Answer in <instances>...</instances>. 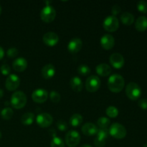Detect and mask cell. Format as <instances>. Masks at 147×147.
<instances>
[{"mask_svg": "<svg viewBox=\"0 0 147 147\" xmlns=\"http://www.w3.org/2000/svg\"><path fill=\"white\" fill-rule=\"evenodd\" d=\"M60 98H61V96L58 92L55 91V90H53V91L50 92V99L53 103H58L60 102Z\"/></svg>", "mask_w": 147, "mask_h": 147, "instance_id": "4dcf8cb0", "label": "cell"}, {"mask_svg": "<svg viewBox=\"0 0 147 147\" xmlns=\"http://www.w3.org/2000/svg\"><path fill=\"white\" fill-rule=\"evenodd\" d=\"M70 85L71 88L75 92H80L83 88V83L79 77H73L70 79Z\"/></svg>", "mask_w": 147, "mask_h": 147, "instance_id": "44dd1931", "label": "cell"}, {"mask_svg": "<svg viewBox=\"0 0 147 147\" xmlns=\"http://www.w3.org/2000/svg\"><path fill=\"white\" fill-rule=\"evenodd\" d=\"M42 41L47 46L54 47L58 43L59 37L56 33L53 32H49L45 33L42 37Z\"/></svg>", "mask_w": 147, "mask_h": 147, "instance_id": "5bb4252c", "label": "cell"}, {"mask_svg": "<svg viewBox=\"0 0 147 147\" xmlns=\"http://www.w3.org/2000/svg\"><path fill=\"white\" fill-rule=\"evenodd\" d=\"M50 147H65V143L63 139L55 136L50 142Z\"/></svg>", "mask_w": 147, "mask_h": 147, "instance_id": "f1b7e54d", "label": "cell"}, {"mask_svg": "<svg viewBox=\"0 0 147 147\" xmlns=\"http://www.w3.org/2000/svg\"><path fill=\"white\" fill-rule=\"evenodd\" d=\"M1 132H0V139H1Z\"/></svg>", "mask_w": 147, "mask_h": 147, "instance_id": "7bdbcfd3", "label": "cell"}, {"mask_svg": "<svg viewBox=\"0 0 147 147\" xmlns=\"http://www.w3.org/2000/svg\"><path fill=\"white\" fill-rule=\"evenodd\" d=\"M37 125L41 128H47L52 125L53 119L50 114L47 113H40L36 118Z\"/></svg>", "mask_w": 147, "mask_h": 147, "instance_id": "30bf717a", "label": "cell"}, {"mask_svg": "<svg viewBox=\"0 0 147 147\" xmlns=\"http://www.w3.org/2000/svg\"><path fill=\"white\" fill-rule=\"evenodd\" d=\"M126 94L129 99L136 100L140 98L142 95V89L136 83H129L126 87Z\"/></svg>", "mask_w": 147, "mask_h": 147, "instance_id": "3957f363", "label": "cell"}, {"mask_svg": "<svg viewBox=\"0 0 147 147\" xmlns=\"http://www.w3.org/2000/svg\"><path fill=\"white\" fill-rule=\"evenodd\" d=\"M1 14V6H0V14Z\"/></svg>", "mask_w": 147, "mask_h": 147, "instance_id": "b9f144b4", "label": "cell"}, {"mask_svg": "<svg viewBox=\"0 0 147 147\" xmlns=\"http://www.w3.org/2000/svg\"><path fill=\"white\" fill-rule=\"evenodd\" d=\"M34 116L32 113H25L23 114V116L21 118V122L22 124L25 125V126H30V125L32 124L34 122Z\"/></svg>", "mask_w": 147, "mask_h": 147, "instance_id": "d4e9b609", "label": "cell"}, {"mask_svg": "<svg viewBox=\"0 0 147 147\" xmlns=\"http://www.w3.org/2000/svg\"><path fill=\"white\" fill-rule=\"evenodd\" d=\"M0 71H1V74L3 76H9L10 72H11V69L9 65L7 64H3L0 67Z\"/></svg>", "mask_w": 147, "mask_h": 147, "instance_id": "836d02e7", "label": "cell"}, {"mask_svg": "<svg viewBox=\"0 0 147 147\" xmlns=\"http://www.w3.org/2000/svg\"><path fill=\"white\" fill-rule=\"evenodd\" d=\"M20 85V78L15 74L8 76L5 82V87L9 91L17 90Z\"/></svg>", "mask_w": 147, "mask_h": 147, "instance_id": "8fae6325", "label": "cell"}, {"mask_svg": "<svg viewBox=\"0 0 147 147\" xmlns=\"http://www.w3.org/2000/svg\"><path fill=\"white\" fill-rule=\"evenodd\" d=\"M109 60H110V63L111 64V65L116 69H121L124 65V57L120 53H113L110 56Z\"/></svg>", "mask_w": 147, "mask_h": 147, "instance_id": "4fadbf2b", "label": "cell"}, {"mask_svg": "<svg viewBox=\"0 0 147 147\" xmlns=\"http://www.w3.org/2000/svg\"><path fill=\"white\" fill-rule=\"evenodd\" d=\"M109 129H100L96 134V137L94 140V144L96 147H104L106 145V140L109 137Z\"/></svg>", "mask_w": 147, "mask_h": 147, "instance_id": "9c48e42d", "label": "cell"}, {"mask_svg": "<svg viewBox=\"0 0 147 147\" xmlns=\"http://www.w3.org/2000/svg\"><path fill=\"white\" fill-rule=\"evenodd\" d=\"M82 132L86 136H94L97 134L98 129V127L93 123H86L81 129Z\"/></svg>", "mask_w": 147, "mask_h": 147, "instance_id": "ac0fdd59", "label": "cell"}, {"mask_svg": "<svg viewBox=\"0 0 147 147\" xmlns=\"http://www.w3.org/2000/svg\"><path fill=\"white\" fill-rule=\"evenodd\" d=\"M135 27L139 32H144L147 29V18L144 16H141L136 20Z\"/></svg>", "mask_w": 147, "mask_h": 147, "instance_id": "7402d4cb", "label": "cell"}, {"mask_svg": "<svg viewBox=\"0 0 147 147\" xmlns=\"http://www.w3.org/2000/svg\"><path fill=\"white\" fill-rule=\"evenodd\" d=\"M109 134L116 139H122L126 136V129L119 123H114L109 129Z\"/></svg>", "mask_w": 147, "mask_h": 147, "instance_id": "277c9868", "label": "cell"}, {"mask_svg": "<svg viewBox=\"0 0 147 147\" xmlns=\"http://www.w3.org/2000/svg\"><path fill=\"white\" fill-rule=\"evenodd\" d=\"M3 96H4V91H3V90L0 89V99L3 97Z\"/></svg>", "mask_w": 147, "mask_h": 147, "instance_id": "f35d334b", "label": "cell"}, {"mask_svg": "<svg viewBox=\"0 0 147 147\" xmlns=\"http://www.w3.org/2000/svg\"><path fill=\"white\" fill-rule=\"evenodd\" d=\"M27 99V96L22 91H16L11 95V106L15 109H21L26 106Z\"/></svg>", "mask_w": 147, "mask_h": 147, "instance_id": "7a4b0ae2", "label": "cell"}, {"mask_svg": "<svg viewBox=\"0 0 147 147\" xmlns=\"http://www.w3.org/2000/svg\"><path fill=\"white\" fill-rule=\"evenodd\" d=\"M4 50H3L2 47H0V60H1V59L4 57Z\"/></svg>", "mask_w": 147, "mask_h": 147, "instance_id": "74e56055", "label": "cell"}, {"mask_svg": "<svg viewBox=\"0 0 147 147\" xmlns=\"http://www.w3.org/2000/svg\"><path fill=\"white\" fill-rule=\"evenodd\" d=\"M80 142V136L77 131H69L65 135V144L69 147H76Z\"/></svg>", "mask_w": 147, "mask_h": 147, "instance_id": "ba28073f", "label": "cell"}, {"mask_svg": "<svg viewBox=\"0 0 147 147\" xmlns=\"http://www.w3.org/2000/svg\"><path fill=\"white\" fill-rule=\"evenodd\" d=\"M83 42L80 38H73L67 45V50L72 54L78 53L82 48Z\"/></svg>", "mask_w": 147, "mask_h": 147, "instance_id": "2e32d148", "label": "cell"}, {"mask_svg": "<svg viewBox=\"0 0 147 147\" xmlns=\"http://www.w3.org/2000/svg\"><path fill=\"white\" fill-rule=\"evenodd\" d=\"M78 73L82 76H88L90 73V68L86 65H80L78 67Z\"/></svg>", "mask_w": 147, "mask_h": 147, "instance_id": "f546056e", "label": "cell"}, {"mask_svg": "<svg viewBox=\"0 0 147 147\" xmlns=\"http://www.w3.org/2000/svg\"><path fill=\"white\" fill-rule=\"evenodd\" d=\"M48 98V92L43 88H39L34 90L32 94L33 101L37 103H42Z\"/></svg>", "mask_w": 147, "mask_h": 147, "instance_id": "7c38bea8", "label": "cell"}, {"mask_svg": "<svg viewBox=\"0 0 147 147\" xmlns=\"http://www.w3.org/2000/svg\"><path fill=\"white\" fill-rule=\"evenodd\" d=\"M137 9L140 12L142 13H146L147 12V2L144 0L137 2Z\"/></svg>", "mask_w": 147, "mask_h": 147, "instance_id": "1f68e13d", "label": "cell"}, {"mask_svg": "<svg viewBox=\"0 0 147 147\" xmlns=\"http://www.w3.org/2000/svg\"><path fill=\"white\" fill-rule=\"evenodd\" d=\"M119 110L116 107L113 106H111L108 107L106 110V113L109 117L110 118H116L119 116Z\"/></svg>", "mask_w": 147, "mask_h": 147, "instance_id": "83f0119b", "label": "cell"}, {"mask_svg": "<svg viewBox=\"0 0 147 147\" xmlns=\"http://www.w3.org/2000/svg\"><path fill=\"white\" fill-rule=\"evenodd\" d=\"M121 9L120 6L118 5V4H115V5H113L111 8L112 16L116 17V15H118V14L121 12Z\"/></svg>", "mask_w": 147, "mask_h": 147, "instance_id": "d590c367", "label": "cell"}, {"mask_svg": "<svg viewBox=\"0 0 147 147\" xmlns=\"http://www.w3.org/2000/svg\"><path fill=\"white\" fill-rule=\"evenodd\" d=\"M56 11L52 6L46 5L40 12V18L44 22H52L55 19Z\"/></svg>", "mask_w": 147, "mask_h": 147, "instance_id": "5b68a950", "label": "cell"}, {"mask_svg": "<svg viewBox=\"0 0 147 147\" xmlns=\"http://www.w3.org/2000/svg\"><path fill=\"white\" fill-rule=\"evenodd\" d=\"M55 74V67L52 64H47L42 69V76L46 80L51 79Z\"/></svg>", "mask_w": 147, "mask_h": 147, "instance_id": "d6986e66", "label": "cell"}, {"mask_svg": "<svg viewBox=\"0 0 147 147\" xmlns=\"http://www.w3.org/2000/svg\"><path fill=\"white\" fill-rule=\"evenodd\" d=\"M13 114H14V112L13 110L11 108H4L1 112V116L2 117L3 119L4 120H10V119L12 118Z\"/></svg>", "mask_w": 147, "mask_h": 147, "instance_id": "484cf974", "label": "cell"}, {"mask_svg": "<svg viewBox=\"0 0 147 147\" xmlns=\"http://www.w3.org/2000/svg\"><path fill=\"white\" fill-rule=\"evenodd\" d=\"M111 67L106 63H100L96 67V71L98 76L102 77H107L111 73Z\"/></svg>", "mask_w": 147, "mask_h": 147, "instance_id": "ffe728a7", "label": "cell"}, {"mask_svg": "<svg viewBox=\"0 0 147 147\" xmlns=\"http://www.w3.org/2000/svg\"><path fill=\"white\" fill-rule=\"evenodd\" d=\"M111 123V121L106 117H100L98 119L97 124L100 129H107Z\"/></svg>", "mask_w": 147, "mask_h": 147, "instance_id": "4316f807", "label": "cell"}, {"mask_svg": "<svg viewBox=\"0 0 147 147\" xmlns=\"http://www.w3.org/2000/svg\"><path fill=\"white\" fill-rule=\"evenodd\" d=\"M83 116L79 113H75L73 116L70 117V124L73 127L77 128L81 125L83 123Z\"/></svg>", "mask_w": 147, "mask_h": 147, "instance_id": "cb8c5ba5", "label": "cell"}, {"mask_svg": "<svg viewBox=\"0 0 147 147\" xmlns=\"http://www.w3.org/2000/svg\"><path fill=\"white\" fill-rule=\"evenodd\" d=\"M56 126H57V129L61 131H65L67 129V123L63 120L57 121V123H56Z\"/></svg>", "mask_w": 147, "mask_h": 147, "instance_id": "d6a6232c", "label": "cell"}, {"mask_svg": "<svg viewBox=\"0 0 147 147\" xmlns=\"http://www.w3.org/2000/svg\"><path fill=\"white\" fill-rule=\"evenodd\" d=\"M100 78L96 76H90L87 78L86 81V88L90 93H95L100 87Z\"/></svg>", "mask_w": 147, "mask_h": 147, "instance_id": "52a82bcc", "label": "cell"}, {"mask_svg": "<svg viewBox=\"0 0 147 147\" xmlns=\"http://www.w3.org/2000/svg\"><path fill=\"white\" fill-rule=\"evenodd\" d=\"M121 21L125 25H131L134 22V16L131 13L125 11L121 15Z\"/></svg>", "mask_w": 147, "mask_h": 147, "instance_id": "603a6c76", "label": "cell"}, {"mask_svg": "<svg viewBox=\"0 0 147 147\" xmlns=\"http://www.w3.org/2000/svg\"><path fill=\"white\" fill-rule=\"evenodd\" d=\"M19 51L17 48L15 47H11V48H9L7 52V55L9 58H14V57H16L18 55Z\"/></svg>", "mask_w": 147, "mask_h": 147, "instance_id": "e575fe53", "label": "cell"}, {"mask_svg": "<svg viewBox=\"0 0 147 147\" xmlns=\"http://www.w3.org/2000/svg\"><path fill=\"white\" fill-rule=\"evenodd\" d=\"M80 147H92L90 145H88V144H83L82 145V146H80Z\"/></svg>", "mask_w": 147, "mask_h": 147, "instance_id": "ab89813d", "label": "cell"}, {"mask_svg": "<svg viewBox=\"0 0 147 147\" xmlns=\"http://www.w3.org/2000/svg\"><path fill=\"white\" fill-rule=\"evenodd\" d=\"M139 106L143 110H147V98H142L139 101Z\"/></svg>", "mask_w": 147, "mask_h": 147, "instance_id": "8d00e7d4", "label": "cell"}, {"mask_svg": "<svg viewBox=\"0 0 147 147\" xmlns=\"http://www.w3.org/2000/svg\"><path fill=\"white\" fill-rule=\"evenodd\" d=\"M27 65H28L27 60L25 58L18 57L13 62L12 66L15 71L20 73V72H23L26 70V68L27 67Z\"/></svg>", "mask_w": 147, "mask_h": 147, "instance_id": "e0dca14e", "label": "cell"}, {"mask_svg": "<svg viewBox=\"0 0 147 147\" xmlns=\"http://www.w3.org/2000/svg\"><path fill=\"white\" fill-rule=\"evenodd\" d=\"M144 147H147V142H146V143L144 145Z\"/></svg>", "mask_w": 147, "mask_h": 147, "instance_id": "60d3db41", "label": "cell"}, {"mask_svg": "<svg viewBox=\"0 0 147 147\" xmlns=\"http://www.w3.org/2000/svg\"><path fill=\"white\" fill-rule=\"evenodd\" d=\"M103 27L105 30L109 32L116 31L119 27V20L117 17H114V16H109L103 21Z\"/></svg>", "mask_w": 147, "mask_h": 147, "instance_id": "8992f818", "label": "cell"}, {"mask_svg": "<svg viewBox=\"0 0 147 147\" xmlns=\"http://www.w3.org/2000/svg\"><path fill=\"white\" fill-rule=\"evenodd\" d=\"M124 86V78L121 75L113 74L109 77V80H108V87L112 93H120L123 89Z\"/></svg>", "mask_w": 147, "mask_h": 147, "instance_id": "6da1fadb", "label": "cell"}, {"mask_svg": "<svg viewBox=\"0 0 147 147\" xmlns=\"http://www.w3.org/2000/svg\"><path fill=\"white\" fill-rule=\"evenodd\" d=\"M115 39L111 34H106L100 38V45L104 50H109L114 47Z\"/></svg>", "mask_w": 147, "mask_h": 147, "instance_id": "9a60e30c", "label": "cell"}]
</instances>
